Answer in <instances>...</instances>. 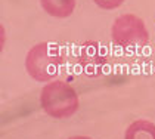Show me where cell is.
Here are the masks:
<instances>
[{
	"label": "cell",
	"mask_w": 155,
	"mask_h": 139,
	"mask_svg": "<svg viewBox=\"0 0 155 139\" xmlns=\"http://www.w3.org/2000/svg\"><path fill=\"white\" fill-rule=\"evenodd\" d=\"M40 105L43 111L52 118H70L78 107V93L71 84L61 80L49 81L40 93Z\"/></svg>",
	"instance_id": "1"
},
{
	"label": "cell",
	"mask_w": 155,
	"mask_h": 139,
	"mask_svg": "<svg viewBox=\"0 0 155 139\" xmlns=\"http://www.w3.org/2000/svg\"><path fill=\"white\" fill-rule=\"evenodd\" d=\"M64 59L58 49L49 43H37L31 47L25 56V70L28 76L36 81L45 83L56 79Z\"/></svg>",
	"instance_id": "2"
},
{
	"label": "cell",
	"mask_w": 155,
	"mask_h": 139,
	"mask_svg": "<svg viewBox=\"0 0 155 139\" xmlns=\"http://www.w3.org/2000/svg\"><path fill=\"white\" fill-rule=\"evenodd\" d=\"M111 37L117 46L129 50H136L146 46L149 42V33L142 18L126 13L118 16L111 27Z\"/></svg>",
	"instance_id": "3"
},
{
	"label": "cell",
	"mask_w": 155,
	"mask_h": 139,
	"mask_svg": "<svg viewBox=\"0 0 155 139\" xmlns=\"http://www.w3.org/2000/svg\"><path fill=\"white\" fill-rule=\"evenodd\" d=\"M43 11L53 18H68L75 9V0H40Z\"/></svg>",
	"instance_id": "4"
},
{
	"label": "cell",
	"mask_w": 155,
	"mask_h": 139,
	"mask_svg": "<svg viewBox=\"0 0 155 139\" xmlns=\"http://www.w3.org/2000/svg\"><path fill=\"white\" fill-rule=\"evenodd\" d=\"M124 139H155V124L149 120H136L126 129Z\"/></svg>",
	"instance_id": "5"
},
{
	"label": "cell",
	"mask_w": 155,
	"mask_h": 139,
	"mask_svg": "<svg viewBox=\"0 0 155 139\" xmlns=\"http://www.w3.org/2000/svg\"><path fill=\"white\" fill-rule=\"evenodd\" d=\"M80 61H81V67H83V71L87 74V76H99L101 71H102V65H104V61L101 56L97 55H83L80 56Z\"/></svg>",
	"instance_id": "6"
},
{
	"label": "cell",
	"mask_w": 155,
	"mask_h": 139,
	"mask_svg": "<svg viewBox=\"0 0 155 139\" xmlns=\"http://www.w3.org/2000/svg\"><path fill=\"white\" fill-rule=\"evenodd\" d=\"M93 2H95L96 6H99L101 9H105V11L115 9L124 3V0H93Z\"/></svg>",
	"instance_id": "7"
},
{
	"label": "cell",
	"mask_w": 155,
	"mask_h": 139,
	"mask_svg": "<svg viewBox=\"0 0 155 139\" xmlns=\"http://www.w3.org/2000/svg\"><path fill=\"white\" fill-rule=\"evenodd\" d=\"M68 139H92V138H89V136H71Z\"/></svg>",
	"instance_id": "8"
}]
</instances>
